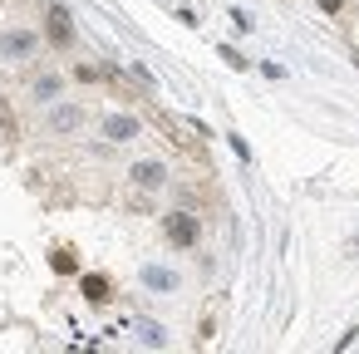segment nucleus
Here are the masks:
<instances>
[{
	"label": "nucleus",
	"instance_id": "obj_1",
	"mask_svg": "<svg viewBox=\"0 0 359 354\" xmlns=\"http://www.w3.org/2000/svg\"><path fill=\"white\" fill-rule=\"evenodd\" d=\"M163 236H168V246L192 251V246L202 241V222H197L192 212H168V217H163Z\"/></svg>",
	"mask_w": 359,
	"mask_h": 354
},
{
	"label": "nucleus",
	"instance_id": "obj_2",
	"mask_svg": "<svg viewBox=\"0 0 359 354\" xmlns=\"http://www.w3.org/2000/svg\"><path fill=\"white\" fill-rule=\"evenodd\" d=\"M45 20H50V25H45L50 45H55V50H69V45H74V20H69V11H65V6H50Z\"/></svg>",
	"mask_w": 359,
	"mask_h": 354
},
{
	"label": "nucleus",
	"instance_id": "obj_3",
	"mask_svg": "<svg viewBox=\"0 0 359 354\" xmlns=\"http://www.w3.org/2000/svg\"><path fill=\"white\" fill-rule=\"evenodd\" d=\"M35 35L30 30H6V35H0V60H30L35 55Z\"/></svg>",
	"mask_w": 359,
	"mask_h": 354
},
{
	"label": "nucleus",
	"instance_id": "obj_4",
	"mask_svg": "<svg viewBox=\"0 0 359 354\" xmlns=\"http://www.w3.org/2000/svg\"><path fill=\"white\" fill-rule=\"evenodd\" d=\"M79 290H84V300H89V305L114 300V280H109L104 271H84V275H79Z\"/></svg>",
	"mask_w": 359,
	"mask_h": 354
},
{
	"label": "nucleus",
	"instance_id": "obj_5",
	"mask_svg": "<svg viewBox=\"0 0 359 354\" xmlns=\"http://www.w3.org/2000/svg\"><path fill=\"white\" fill-rule=\"evenodd\" d=\"M84 118H89V114H84L79 104H60V109H50V128H55V133H79Z\"/></svg>",
	"mask_w": 359,
	"mask_h": 354
},
{
	"label": "nucleus",
	"instance_id": "obj_6",
	"mask_svg": "<svg viewBox=\"0 0 359 354\" xmlns=\"http://www.w3.org/2000/svg\"><path fill=\"white\" fill-rule=\"evenodd\" d=\"M104 138H109V143L138 138V118H133V114H109V118H104Z\"/></svg>",
	"mask_w": 359,
	"mask_h": 354
},
{
	"label": "nucleus",
	"instance_id": "obj_7",
	"mask_svg": "<svg viewBox=\"0 0 359 354\" xmlns=\"http://www.w3.org/2000/svg\"><path fill=\"white\" fill-rule=\"evenodd\" d=\"M143 285L158 290V295H172L182 280H177V271H168V266H143Z\"/></svg>",
	"mask_w": 359,
	"mask_h": 354
},
{
	"label": "nucleus",
	"instance_id": "obj_8",
	"mask_svg": "<svg viewBox=\"0 0 359 354\" xmlns=\"http://www.w3.org/2000/svg\"><path fill=\"white\" fill-rule=\"evenodd\" d=\"M128 177H133L138 187H163V182H168V168H163V163H133Z\"/></svg>",
	"mask_w": 359,
	"mask_h": 354
},
{
	"label": "nucleus",
	"instance_id": "obj_9",
	"mask_svg": "<svg viewBox=\"0 0 359 354\" xmlns=\"http://www.w3.org/2000/svg\"><path fill=\"white\" fill-rule=\"evenodd\" d=\"M20 138V123H15V114H11V104L0 99V143H15Z\"/></svg>",
	"mask_w": 359,
	"mask_h": 354
},
{
	"label": "nucleus",
	"instance_id": "obj_10",
	"mask_svg": "<svg viewBox=\"0 0 359 354\" xmlns=\"http://www.w3.org/2000/svg\"><path fill=\"white\" fill-rule=\"evenodd\" d=\"M138 334H143V344H153V349L168 344V329H163L158 320H138Z\"/></svg>",
	"mask_w": 359,
	"mask_h": 354
},
{
	"label": "nucleus",
	"instance_id": "obj_11",
	"mask_svg": "<svg viewBox=\"0 0 359 354\" xmlns=\"http://www.w3.org/2000/svg\"><path fill=\"white\" fill-rule=\"evenodd\" d=\"M30 94H35V99H55V94H60V74H35Z\"/></svg>",
	"mask_w": 359,
	"mask_h": 354
},
{
	"label": "nucleus",
	"instance_id": "obj_12",
	"mask_svg": "<svg viewBox=\"0 0 359 354\" xmlns=\"http://www.w3.org/2000/svg\"><path fill=\"white\" fill-rule=\"evenodd\" d=\"M50 266H55L60 275H69V271H79V261H74V251H55V256H50Z\"/></svg>",
	"mask_w": 359,
	"mask_h": 354
},
{
	"label": "nucleus",
	"instance_id": "obj_13",
	"mask_svg": "<svg viewBox=\"0 0 359 354\" xmlns=\"http://www.w3.org/2000/svg\"><path fill=\"white\" fill-rule=\"evenodd\" d=\"M320 6H325V11H339V6H344V0H320Z\"/></svg>",
	"mask_w": 359,
	"mask_h": 354
}]
</instances>
